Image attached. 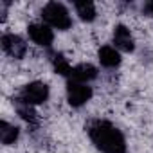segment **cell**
<instances>
[{"label": "cell", "mask_w": 153, "mask_h": 153, "mask_svg": "<svg viewBox=\"0 0 153 153\" xmlns=\"http://www.w3.org/2000/svg\"><path fill=\"white\" fill-rule=\"evenodd\" d=\"M97 76H99V68H97L96 65L88 63V61H83V63L74 65L68 81H76V83L90 85L94 79H97Z\"/></svg>", "instance_id": "9"}, {"label": "cell", "mask_w": 153, "mask_h": 153, "mask_svg": "<svg viewBox=\"0 0 153 153\" xmlns=\"http://www.w3.org/2000/svg\"><path fill=\"white\" fill-rule=\"evenodd\" d=\"M72 7H74V11H76V16H78L81 22H85V24L96 22L97 16H99L97 6H96L94 2H88V0H83V2H74Z\"/></svg>", "instance_id": "10"}, {"label": "cell", "mask_w": 153, "mask_h": 153, "mask_svg": "<svg viewBox=\"0 0 153 153\" xmlns=\"http://www.w3.org/2000/svg\"><path fill=\"white\" fill-rule=\"evenodd\" d=\"M135 34L126 24H115L112 29V45L123 54V52H133L135 51Z\"/></svg>", "instance_id": "5"}, {"label": "cell", "mask_w": 153, "mask_h": 153, "mask_svg": "<svg viewBox=\"0 0 153 153\" xmlns=\"http://www.w3.org/2000/svg\"><path fill=\"white\" fill-rule=\"evenodd\" d=\"M51 97V88L47 83L43 81H29L27 85H24L16 96V103H24L29 106H38L47 103Z\"/></svg>", "instance_id": "3"}, {"label": "cell", "mask_w": 153, "mask_h": 153, "mask_svg": "<svg viewBox=\"0 0 153 153\" xmlns=\"http://www.w3.org/2000/svg\"><path fill=\"white\" fill-rule=\"evenodd\" d=\"M88 137L101 153H128L123 131L106 119H96L88 124Z\"/></svg>", "instance_id": "1"}, {"label": "cell", "mask_w": 153, "mask_h": 153, "mask_svg": "<svg viewBox=\"0 0 153 153\" xmlns=\"http://www.w3.org/2000/svg\"><path fill=\"white\" fill-rule=\"evenodd\" d=\"M92 97H94V88L90 85L68 81L65 87V99L72 108H83L92 101Z\"/></svg>", "instance_id": "4"}, {"label": "cell", "mask_w": 153, "mask_h": 153, "mask_svg": "<svg viewBox=\"0 0 153 153\" xmlns=\"http://www.w3.org/2000/svg\"><path fill=\"white\" fill-rule=\"evenodd\" d=\"M40 20L54 31H68L74 24L68 7L61 2H47L40 11Z\"/></svg>", "instance_id": "2"}, {"label": "cell", "mask_w": 153, "mask_h": 153, "mask_svg": "<svg viewBox=\"0 0 153 153\" xmlns=\"http://www.w3.org/2000/svg\"><path fill=\"white\" fill-rule=\"evenodd\" d=\"M18 139H20V128L15 126V123L2 119V123H0V140H2V144L13 146Z\"/></svg>", "instance_id": "11"}, {"label": "cell", "mask_w": 153, "mask_h": 153, "mask_svg": "<svg viewBox=\"0 0 153 153\" xmlns=\"http://www.w3.org/2000/svg\"><path fill=\"white\" fill-rule=\"evenodd\" d=\"M97 61L101 67H105L106 70H115L121 67L123 63V54L110 43H105L97 49Z\"/></svg>", "instance_id": "8"}, {"label": "cell", "mask_w": 153, "mask_h": 153, "mask_svg": "<svg viewBox=\"0 0 153 153\" xmlns=\"http://www.w3.org/2000/svg\"><path fill=\"white\" fill-rule=\"evenodd\" d=\"M2 51L6 56L13 58V59H22L27 56V42L16 34V33H4L2 34Z\"/></svg>", "instance_id": "7"}, {"label": "cell", "mask_w": 153, "mask_h": 153, "mask_svg": "<svg viewBox=\"0 0 153 153\" xmlns=\"http://www.w3.org/2000/svg\"><path fill=\"white\" fill-rule=\"evenodd\" d=\"M27 36L33 43H36L42 49H51L54 43V29H51L47 24L40 22H31L27 25Z\"/></svg>", "instance_id": "6"}]
</instances>
